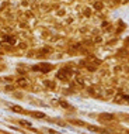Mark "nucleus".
Listing matches in <instances>:
<instances>
[{"instance_id":"obj_1","label":"nucleus","mask_w":129,"mask_h":134,"mask_svg":"<svg viewBox=\"0 0 129 134\" xmlns=\"http://www.w3.org/2000/svg\"><path fill=\"white\" fill-rule=\"evenodd\" d=\"M35 69H39V71H49V69H51V65H39V66H35Z\"/></svg>"},{"instance_id":"obj_2","label":"nucleus","mask_w":129,"mask_h":134,"mask_svg":"<svg viewBox=\"0 0 129 134\" xmlns=\"http://www.w3.org/2000/svg\"><path fill=\"white\" fill-rule=\"evenodd\" d=\"M32 116H35V117H39V119H42V117H45V114H41V113H38V111H35V113H31Z\"/></svg>"},{"instance_id":"obj_3","label":"nucleus","mask_w":129,"mask_h":134,"mask_svg":"<svg viewBox=\"0 0 129 134\" xmlns=\"http://www.w3.org/2000/svg\"><path fill=\"white\" fill-rule=\"evenodd\" d=\"M11 109H13L14 111H23V109H21V107H18V106H13Z\"/></svg>"}]
</instances>
